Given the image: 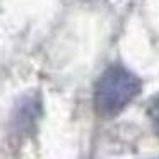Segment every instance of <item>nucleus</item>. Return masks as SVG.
I'll return each instance as SVG.
<instances>
[{
	"label": "nucleus",
	"mask_w": 159,
	"mask_h": 159,
	"mask_svg": "<svg viewBox=\"0 0 159 159\" xmlns=\"http://www.w3.org/2000/svg\"><path fill=\"white\" fill-rule=\"evenodd\" d=\"M140 91V82L132 72L113 65L99 77L94 89V106L101 116L118 115Z\"/></svg>",
	"instance_id": "nucleus-1"
},
{
	"label": "nucleus",
	"mask_w": 159,
	"mask_h": 159,
	"mask_svg": "<svg viewBox=\"0 0 159 159\" xmlns=\"http://www.w3.org/2000/svg\"><path fill=\"white\" fill-rule=\"evenodd\" d=\"M149 115H151V120H152V125H154V130L157 132V135H159V96L152 101L151 110H149Z\"/></svg>",
	"instance_id": "nucleus-2"
}]
</instances>
